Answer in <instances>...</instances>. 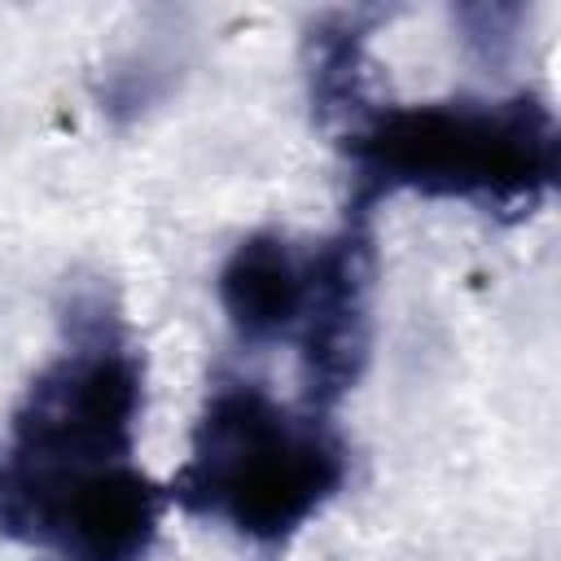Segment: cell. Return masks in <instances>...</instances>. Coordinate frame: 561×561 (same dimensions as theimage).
Segmentation results:
<instances>
[{
  "label": "cell",
  "instance_id": "cell-1",
  "mask_svg": "<svg viewBox=\"0 0 561 561\" xmlns=\"http://www.w3.org/2000/svg\"><path fill=\"white\" fill-rule=\"evenodd\" d=\"M351 158V210L368 219L390 193L456 197L486 210L530 215L557 184L561 131L530 96L377 105L342 136Z\"/></svg>",
  "mask_w": 561,
  "mask_h": 561
},
{
  "label": "cell",
  "instance_id": "cell-7",
  "mask_svg": "<svg viewBox=\"0 0 561 561\" xmlns=\"http://www.w3.org/2000/svg\"><path fill=\"white\" fill-rule=\"evenodd\" d=\"M368 26H373V13H329L307 31L311 114L320 127H337L342 136L377 110L368 48H364Z\"/></svg>",
  "mask_w": 561,
  "mask_h": 561
},
{
  "label": "cell",
  "instance_id": "cell-6",
  "mask_svg": "<svg viewBox=\"0 0 561 561\" xmlns=\"http://www.w3.org/2000/svg\"><path fill=\"white\" fill-rule=\"evenodd\" d=\"M307 263L280 232H250L219 267V302L245 342H276L298 329Z\"/></svg>",
  "mask_w": 561,
  "mask_h": 561
},
{
  "label": "cell",
  "instance_id": "cell-4",
  "mask_svg": "<svg viewBox=\"0 0 561 561\" xmlns=\"http://www.w3.org/2000/svg\"><path fill=\"white\" fill-rule=\"evenodd\" d=\"M162 522V491L123 465L44 469L0 456V535L66 561H145Z\"/></svg>",
  "mask_w": 561,
  "mask_h": 561
},
{
  "label": "cell",
  "instance_id": "cell-8",
  "mask_svg": "<svg viewBox=\"0 0 561 561\" xmlns=\"http://www.w3.org/2000/svg\"><path fill=\"white\" fill-rule=\"evenodd\" d=\"M460 39L469 48V57L486 70H500L513 61L517 53V31L526 22V4H508V0H478V4H456L451 9Z\"/></svg>",
  "mask_w": 561,
  "mask_h": 561
},
{
  "label": "cell",
  "instance_id": "cell-2",
  "mask_svg": "<svg viewBox=\"0 0 561 561\" xmlns=\"http://www.w3.org/2000/svg\"><path fill=\"white\" fill-rule=\"evenodd\" d=\"M342 482L346 447L320 412L298 416L263 386L228 381L206 399L171 495L197 517L228 522L241 539L280 543Z\"/></svg>",
  "mask_w": 561,
  "mask_h": 561
},
{
  "label": "cell",
  "instance_id": "cell-3",
  "mask_svg": "<svg viewBox=\"0 0 561 561\" xmlns=\"http://www.w3.org/2000/svg\"><path fill=\"white\" fill-rule=\"evenodd\" d=\"M70 324L75 346L26 386L13 412L9 456L44 469L123 465L136 447L145 368L101 294L75 298Z\"/></svg>",
  "mask_w": 561,
  "mask_h": 561
},
{
  "label": "cell",
  "instance_id": "cell-5",
  "mask_svg": "<svg viewBox=\"0 0 561 561\" xmlns=\"http://www.w3.org/2000/svg\"><path fill=\"white\" fill-rule=\"evenodd\" d=\"M373 232L368 219L346 215V224L307 263V298L298 316L302 337V390L311 412H329L346 399L373 351Z\"/></svg>",
  "mask_w": 561,
  "mask_h": 561
}]
</instances>
